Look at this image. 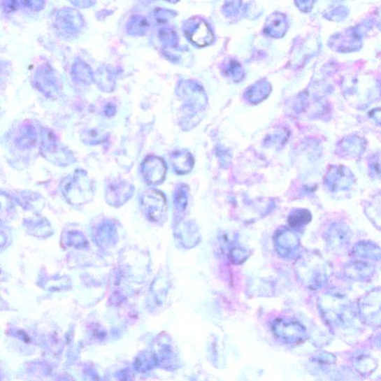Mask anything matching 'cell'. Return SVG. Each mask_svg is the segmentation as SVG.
Masks as SVG:
<instances>
[{
	"label": "cell",
	"instance_id": "1",
	"mask_svg": "<svg viewBox=\"0 0 381 381\" xmlns=\"http://www.w3.org/2000/svg\"><path fill=\"white\" fill-rule=\"evenodd\" d=\"M275 246L283 257H289L296 249L299 240L292 231L285 229L276 235Z\"/></svg>",
	"mask_w": 381,
	"mask_h": 381
},
{
	"label": "cell",
	"instance_id": "2",
	"mask_svg": "<svg viewBox=\"0 0 381 381\" xmlns=\"http://www.w3.org/2000/svg\"><path fill=\"white\" fill-rule=\"evenodd\" d=\"M181 240L185 247H193L197 245L200 240V233L194 224L185 222L180 228Z\"/></svg>",
	"mask_w": 381,
	"mask_h": 381
},
{
	"label": "cell",
	"instance_id": "3",
	"mask_svg": "<svg viewBox=\"0 0 381 381\" xmlns=\"http://www.w3.org/2000/svg\"><path fill=\"white\" fill-rule=\"evenodd\" d=\"M311 219L310 214L307 210H297L288 217V223L293 228L301 227L308 224Z\"/></svg>",
	"mask_w": 381,
	"mask_h": 381
}]
</instances>
